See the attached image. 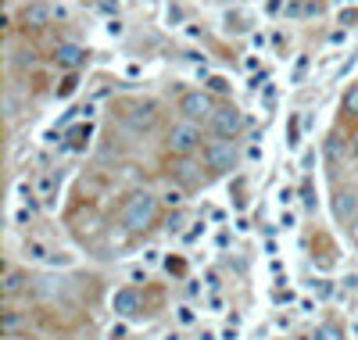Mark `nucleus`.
<instances>
[{"label":"nucleus","instance_id":"nucleus-22","mask_svg":"<svg viewBox=\"0 0 358 340\" xmlns=\"http://www.w3.org/2000/svg\"><path fill=\"white\" fill-rule=\"evenodd\" d=\"M358 22V8H348V11H341V26L348 29V26H355Z\"/></svg>","mask_w":358,"mask_h":340},{"label":"nucleus","instance_id":"nucleus-6","mask_svg":"<svg viewBox=\"0 0 358 340\" xmlns=\"http://www.w3.org/2000/svg\"><path fill=\"white\" fill-rule=\"evenodd\" d=\"M54 15L57 11L47 4V0H29V4L22 8V15H18V22H22L26 29H44V26H51Z\"/></svg>","mask_w":358,"mask_h":340},{"label":"nucleus","instance_id":"nucleus-3","mask_svg":"<svg viewBox=\"0 0 358 340\" xmlns=\"http://www.w3.org/2000/svg\"><path fill=\"white\" fill-rule=\"evenodd\" d=\"M201 147V125L197 122H179L172 125V133H168V151L172 154H194Z\"/></svg>","mask_w":358,"mask_h":340},{"label":"nucleus","instance_id":"nucleus-27","mask_svg":"<svg viewBox=\"0 0 358 340\" xmlns=\"http://www.w3.org/2000/svg\"><path fill=\"white\" fill-rule=\"evenodd\" d=\"M129 276H133V280H143V283H147V269H129Z\"/></svg>","mask_w":358,"mask_h":340},{"label":"nucleus","instance_id":"nucleus-21","mask_svg":"<svg viewBox=\"0 0 358 340\" xmlns=\"http://www.w3.org/2000/svg\"><path fill=\"white\" fill-rule=\"evenodd\" d=\"M305 72H308V57H298V65H294V79H290V82H301Z\"/></svg>","mask_w":358,"mask_h":340},{"label":"nucleus","instance_id":"nucleus-5","mask_svg":"<svg viewBox=\"0 0 358 340\" xmlns=\"http://www.w3.org/2000/svg\"><path fill=\"white\" fill-rule=\"evenodd\" d=\"M212 133H215V140H233L240 129H244V111L240 108H233V104H226V108H219L215 115H212Z\"/></svg>","mask_w":358,"mask_h":340},{"label":"nucleus","instance_id":"nucleus-16","mask_svg":"<svg viewBox=\"0 0 358 340\" xmlns=\"http://www.w3.org/2000/svg\"><path fill=\"white\" fill-rule=\"evenodd\" d=\"M90 133H93L90 125H79V129H72V143H69V147H72V151H82L87 140H90Z\"/></svg>","mask_w":358,"mask_h":340},{"label":"nucleus","instance_id":"nucleus-9","mask_svg":"<svg viewBox=\"0 0 358 340\" xmlns=\"http://www.w3.org/2000/svg\"><path fill=\"white\" fill-rule=\"evenodd\" d=\"M57 186H61V176L57 172H44L36 179V197L44 201V208H54L57 204Z\"/></svg>","mask_w":358,"mask_h":340},{"label":"nucleus","instance_id":"nucleus-24","mask_svg":"<svg viewBox=\"0 0 358 340\" xmlns=\"http://www.w3.org/2000/svg\"><path fill=\"white\" fill-rule=\"evenodd\" d=\"M301 194H305V204H308V208L315 211V190H312V186L305 183V190H301Z\"/></svg>","mask_w":358,"mask_h":340},{"label":"nucleus","instance_id":"nucleus-23","mask_svg":"<svg viewBox=\"0 0 358 340\" xmlns=\"http://www.w3.org/2000/svg\"><path fill=\"white\" fill-rule=\"evenodd\" d=\"M179 323H183V326H190V323H194V308H190V305H183V308H179Z\"/></svg>","mask_w":358,"mask_h":340},{"label":"nucleus","instance_id":"nucleus-15","mask_svg":"<svg viewBox=\"0 0 358 340\" xmlns=\"http://www.w3.org/2000/svg\"><path fill=\"white\" fill-rule=\"evenodd\" d=\"M337 215H341V219H355V194H341V197H337Z\"/></svg>","mask_w":358,"mask_h":340},{"label":"nucleus","instance_id":"nucleus-13","mask_svg":"<svg viewBox=\"0 0 358 340\" xmlns=\"http://www.w3.org/2000/svg\"><path fill=\"white\" fill-rule=\"evenodd\" d=\"M22 326H29V315H15V312L4 315V333H8V337H15Z\"/></svg>","mask_w":358,"mask_h":340},{"label":"nucleus","instance_id":"nucleus-20","mask_svg":"<svg viewBox=\"0 0 358 340\" xmlns=\"http://www.w3.org/2000/svg\"><path fill=\"white\" fill-rule=\"evenodd\" d=\"M208 87H212L215 93H226L229 90V79L226 75H212V79H208Z\"/></svg>","mask_w":358,"mask_h":340},{"label":"nucleus","instance_id":"nucleus-12","mask_svg":"<svg viewBox=\"0 0 358 340\" xmlns=\"http://www.w3.org/2000/svg\"><path fill=\"white\" fill-rule=\"evenodd\" d=\"M22 287H26V276L18 272V269H11V272L4 276V297H15V294H22Z\"/></svg>","mask_w":358,"mask_h":340},{"label":"nucleus","instance_id":"nucleus-25","mask_svg":"<svg viewBox=\"0 0 358 340\" xmlns=\"http://www.w3.org/2000/svg\"><path fill=\"white\" fill-rule=\"evenodd\" d=\"M265 8H269V15H280V11H283V0H269Z\"/></svg>","mask_w":358,"mask_h":340},{"label":"nucleus","instance_id":"nucleus-29","mask_svg":"<svg viewBox=\"0 0 358 340\" xmlns=\"http://www.w3.org/2000/svg\"><path fill=\"white\" fill-rule=\"evenodd\" d=\"M165 340H179V333H168V337H165Z\"/></svg>","mask_w":358,"mask_h":340},{"label":"nucleus","instance_id":"nucleus-17","mask_svg":"<svg viewBox=\"0 0 358 340\" xmlns=\"http://www.w3.org/2000/svg\"><path fill=\"white\" fill-rule=\"evenodd\" d=\"M75 87H79V75H75V72H69L65 79H61V87H57V97H72V93H75Z\"/></svg>","mask_w":358,"mask_h":340},{"label":"nucleus","instance_id":"nucleus-4","mask_svg":"<svg viewBox=\"0 0 358 340\" xmlns=\"http://www.w3.org/2000/svg\"><path fill=\"white\" fill-rule=\"evenodd\" d=\"M179 111H183L186 122H197V125H201V122H212V115H215L219 108H215V100L208 97L204 90H194V93H186V97L179 100Z\"/></svg>","mask_w":358,"mask_h":340},{"label":"nucleus","instance_id":"nucleus-26","mask_svg":"<svg viewBox=\"0 0 358 340\" xmlns=\"http://www.w3.org/2000/svg\"><path fill=\"white\" fill-rule=\"evenodd\" d=\"M108 33H111V36H122V22H115V18H111V22H108Z\"/></svg>","mask_w":358,"mask_h":340},{"label":"nucleus","instance_id":"nucleus-1","mask_svg":"<svg viewBox=\"0 0 358 340\" xmlns=\"http://www.w3.org/2000/svg\"><path fill=\"white\" fill-rule=\"evenodd\" d=\"M158 219V197L151 194V190H136V194H129V201H125L122 208V226L129 233H143L151 229Z\"/></svg>","mask_w":358,"mask_h":340},{"label":"nucleus","instance_id":"nucleus-19","mask_svg":"<svg viewBox=\"0 0 358 340\" xmlns=\"http://www.w3.org/2000/svg\"><path fill=\"white\" fill-rule=\"evenodd\" d=\"M161 201H165L168 208H179V204H183V190H176V186H172V190H165Z\"/></svg>","mask_w":358,"mask_h":340},{"label":"nucleus","instance_id":"nucleus-8","mask_svg":"<svg viewBox=\"0 0 358 340\" xmlns=\"http://www.w3.org/2000/svg\"><path fill=\"white\" fill-rule=\"evenodd\" d=\"M54 61L61 69H69V72H75L82 61H87V51H82L79 44H57V51H54Z\"/></svg>","mask_w":358,"mask_h":340},{"label":"nucleus","instance_id":"nucleus-2","mask_svg":"<svg viewBox=\"0 0 358 340\" xmlns=\"http://www.w3.org/2000/svg\"><path fill=\"white\" fill-rule=\"evenodd\" d=\"M237 161H240V154H237L233 140H215L204 147V165L212 172H229V168H237Z\"/></svg>","mask_w":358,"mask_h":340},{"label":"nucleus","instance_id":"nucleus-30","mask_svg":"<svg viewBox=\"0 0 358 340\" xmlns=\"http://www.w3.org/2000/svg\"><path fill=\"white\" fill-rule=\"evenodd\" d=\"M355 158H358V136H355Z\"/></svg>","mask_w":358,"mask_h":340},{"label":"nucleus","instance_id":"nucleus-28","mask_svg":"<svg viewBox=\"0 0 358 340\" xmlns=\"http://www.w3.org/2000/svg\"><path fill=\"white\" fill-rule=\"evenodd\" d=\"M319 294H323V297H330V294H333V287H330L326 280H319Z\"/></svg>","mask_w":358,"mask_h":340},{"label":"nucleus","instance_id":"nucleus-18","mask_svg":"<svg viewBox=\"0 0 358 340\" xmlns=\"http://www.w3.org/2000/svg\"><path fill=\"white\" fill-rule=\"evenodd\" d=\"M315 340H344V333L337 326H319V330H315Z\"/></svg>","mask_w":358,"mask_h":340},{"label":"nucleus","instance_id":"nucleus-11","mask_svg":"<svg viewBox=\"0 0 358 340\" xmlns=\"http://www.w3.org/2000/svg\"><path fill=\"white\" fill-rule=\"evenodd\" d=\"M129 122L136 125V129H151V125H154V104H151V100L136 104L133 115H129Z\"/></svg>","mask_w":358,"mask_h":340},{"label":"nucleus","instance_id":"nucleus-14","mask_svg":"<svg viewBox=\"0 0 358 340\" xmlns=\"http://www.w3.org/2000/svg\"><path fill=\"white\" fill-rule=\"evenodd\" d=\"M341 108H344V115H351V118H358V82L344 93V100H341Z\"/></svg>","mask_w":358,"mask_h":340},{"label":"nucleus","instance_id":"nucleus-7","mask_svg":"<svg viewBox=\"0 0 358 340\" xmlns=\"http://www.w3.org/2000/svg\"><path fill=\"white\" fill-rule=\"evenodd\" d=\"M26 254L29 262H47V265H69V254H57L51 251L44 240H26Z\"/></svg>","mask_w":358,"mask_h":340},{"label":"nucleus","instance_id":"nucleus-10","mask_svg":"<svg viewBox=\"0 0 358 340\" xmlns=\"http://www.w3.org/2000/svg\"><path fill=\"white\" fill-rule=\"evenodd\" d=\"M111 308H115V315H122V319L136 315V308H140V290H133V287L118 290V294L111 297Z\"/></svg>","mask_w":358,"mask_h":340}]
</instances>
